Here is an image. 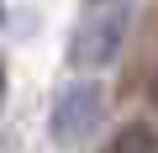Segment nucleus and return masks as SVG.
Returning <instances> with one entry per match:
<instances>
[{
    "mask_svg": "<svg viewBox=\"0 0 158 153\" xmlns=\"http://www.w3.org/2000/svg\"><path fill=\"white\" fill-rule=\"evenodd\" d=\"M0 16H6V6H0Z\"/></svg>",
    "mask_w": 158,
    "mask_h": 153,
    "instance_id": "nucleus-6",
    "label": "nucleus"
},
{
    "mask_svg": "<svg viewBox=\"0 0 158 153\" xmlns=\"http://www.w3.org/2000/svg\"><path fill=\"white\" fill-rule=\"evenodd\" d=\"M106 153H158V132L142 127V121H132V127H121V132L111 137Z\"/></svg>",
    "mask_w": 158,
    "mask_h": 153,
    "instance_id": "nucleus-3",
    "label": "nucleus"
},
{
    "mask_svg": "<svg viewBox=\"0 0 158 153\" xmlns=\"http://www.w3.org/2000/svg\"><path fill=\"white\" fill-rule=\"evenodd\" d=\"M153 100H158V74H153Z\"/></svg>",
    "mask_w": 158,
    "mask_h": 153,
    "instance_id": "nucleus-5",
    "label": "nucleus"
},
{
    "mask_svg": "<svg viewBox=\"0 0 158 153\" xmlns=\"http://www.w3.org/2000/svg\"><path fill=\"white\" fill-rule=\"evenodd\" d=\"M106 111V90L90 85V79H79V85H63L58 106H53V137L58 142H79V137H90L95 121Z\"/></svg>",
    "mask_w": 158,
    "mask_h": 153,
    "instance_id": "nucleus-1",
    "label": "nucleus"
},
{
    "mask_svg": "<svg viewBox=\"0 0 158 153\" xmlns=\"http://www.w3.org/2000/svg\"><path fill=\"white\" fill-rule=\"evenodd\" d=\"M0 100H6V69H0Z\"/></svg>",
    "mask_w": 158,
    "mask_h": 153,
    "instance_id": "nucleus-4",
    "label": "nucleus"
},
{
    "mask_svg": "<svg viewBox=\"0 0 158 153\" xmlns=\"http://www.w3.org/2000/svg\"><path fill=\"white\" fill-rule=\"evenodd\" d=\"M121 27H127V16L116 11V6H100L95 16H85L79 21V32H74V63L79 69H100V63H111L116 58V48H121Z\"/></svg>",
    "mask_w": 158,
    "mask_h": 153,
    "instance_id": "nucleus-2",
    "label": "nucleus"
}]
</instances>
